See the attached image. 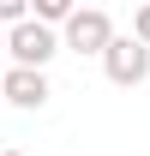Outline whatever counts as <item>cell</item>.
Instances as JSON below:
<instances>
[{"label":"cell","instance_id":"cell-1","mask_svg":"<svg viewBox=\"0 0 150 156\" xmlns=\"http://www.w3.org/2000/svg\"><path fill=\"white\" fill-rule=\"evenodd\" d=\"M60 48H66V42L54 36V24H42V18L6 24V54H12V66H48Z\"/></svg>","mask_w":150,"mask_h":156},{"label":"cell","instance_id":"cell-2","mask_svg":"<svg viewBox=\"0 0 150 156\" xmlns=\"http://www.w3.org/2000/svg\"><path fill=\"white\" fill-rule=\"evenodd\" d=\"M102 72H108V84H120V90L144 84V78H150V42H138V36H114L108 48H102Z\"/></svg>","mask_w":150,"mask_h":156},{"label":"cell","instance_id":"cell-3","mask_svg":"<svg viewBox=\"0 0 150 156\" xmlns=\"http://www.w3.org/2000/svg\"><path fill=\"white\" fill-rule=\"evenodd\" d=\"M60 42H66L72 54H96L102 60V48L114 42V18L102 12V6H78L72 18H66V30H60Z\"/></svg>","mask_w":150,"mask_h":156},{"label":"cell","instance_id":"cell-4","mask_svg":"<svg viewBox=\"0 0 150 156\" xmlns=\"http://www.w3.org/2000/svg\"><path fill=\"white\" fill-rule=\"evenodd\" d=\"M0 96L12 102V108H42L54 90H48V72H42V66H12L6 84H0Z\"/></svg>","mask_w":150,"mask_h":156},{"label":"cell","instance_id":"cell-5","mask_svg":"<svg viewBox=\"0 0 150 156\" xmlns=\"http://www.w3.org/2000/svg\"><path fill=\"white\" fill-rule=\"evenodd\" d=\"M30 6H36V18H42V24H66V18L78 12V0H30Z\"/></svg>","mask_w":150,"mask_h":156},{"label":"cell","instance_id":"cell-6","mask_svg":"<svg viewBox=\"0 0 150 156\" xmlns=\"http://www.w3.org/2000/svg\"><path fill=\"white\" fill-rule=\"evenodd\" d=\"M30 18V0H0V24H24Z\"/></svg>","mask_w":150,"mask_h":156},{"label":"cell","instance_id":"cell-7","mask_svg":"<svg viewBox=\"0 0 150 156\" xmlns=\"http://www.w3.org/2000/svg\"><path fill=\"white\" fill-rule=\"evenodd\" d=\"M132 36L150 42V0H138V12H132Z\"/></svg>","mask_w":150,"mask_h":156},{"label":"cell","instance_id":"cell-8","mask_svg":"<svg viewBox=\"0 0 150 156\" xmlns=\"http://www.w3.org/2000/svg\"><path fill=\"white\" fill-rule=\"evenodd\" d=\"M0 156H24V150H0Z\"/></svg>","mask_w":150,"mask_h":156},{"label":"cell","instance_id":"cell-9","mask_svg":"<svg viewBox=\"0 0 150 156\" xmlns=\"http://www.w3.org/2000/svg\"><path fill=\"white\" fill-rule=\"evenodd\" d=\"M0 48H6V30H0Z\"/></svg>","mask_w":150,"mask_h":156},{"label":"cell","instance_id":"cell-10","mask_svg":"<svg viewBox=\"0 0 150 156\" xmlns=\"http://www.w3.org/2000/svg\"><path fill=\"white\" fill-rule=\"evenodd\" d=\"M0 84H6V72H0Z\"/></svg>","mask_w":150,"mask_h":156},{"label":"cell","instance_id":"cell-11","mask_svg":"<svg viewBox=\"0 0 150 156\" xmlns=\"http://www.w3.org/2000/svg\"><path fill=\"white\" fill-rule=\"evenodd\" d=\"M132 6H138V0H132Z\"/></svg>","mask_w":150,"mask_h":156}]
</instances>
